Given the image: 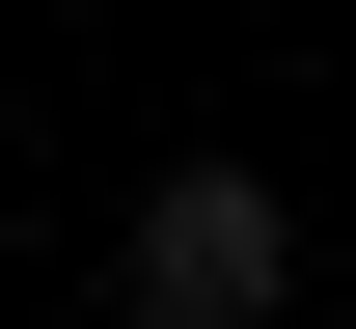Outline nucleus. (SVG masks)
Wrapping results in <instances>:
<instances>
[{"instance_id": "nucleus-1", "label": "nucleus", "mask_w": 356, "mask_h": 329, "mask_svg": "<svg viewBox=\"0 0 356 329\" xmlns=\"http://www.w3.org/2000/svg\"><path fill=\"white\" fill-rule=\"evenodd\" d=\"M274 275H302V220H274L247 165H165V192H137V247H110L137 329H274Z\"/></svg>"}]
</instances>
